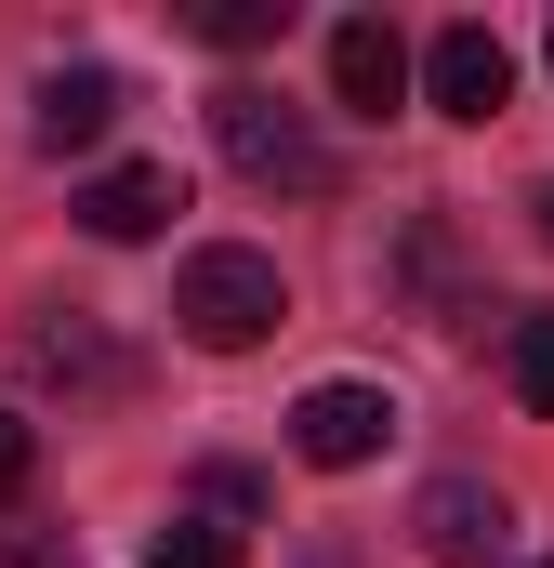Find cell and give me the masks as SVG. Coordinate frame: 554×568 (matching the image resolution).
Instances as JSON below:
<instances>
[{
  "label": "cell",
  "mask_w": 554,
  "mask_h": 568,
  "mask_svg": "<svg viewBox=\"0 0 554 568\" xmlns=\"http://www.w3.org/2000/svg\"><path fill=\"white\" fill-rule=\"evenodd\" d=\"M212 145H225L238 185H277V199H330L343 185V145L317 133L290 93H265V80H225L212 93Z\"/></svg>",
  "instance_id": "1"
},
{
  "label": "cell",
  "mask_w": 554,
  "mask_h": 568,
  "mask_svg": "<svg viewBox=\"0 0 554 568\" xmlns=\"http://www.w3.org/2000/svg\"><path fill=\"white\" fill-rule=\"evenodd\" d=\"M277 317H290L277 252H252V239H212V252H185V278H172V331H185L198 357H252Z\"/></svg>",
  "instance_id": "2"
},
{
  "label": "cell",
  "mask_w": 554,
  "mask_h": 568,
  "mask_svg": "<svg viewBox=\"0 0 554 568\" xmlns=\"http://www.w3.org/2000/svg\"><path fill=\"white\" fill-rule=\"evenodd\" d=\"M410 542L435 568H502L515 556V503L475 476V463H449V476H422V503H410Z\"/></svg>",
  "instance_id": "3"
},
{
  "label": "cell",
  "mask_w": 554,
  "mask_h": 568,
  "mask_svg": "<svg viewBox=\"0 0 554 568\" xmlns=\"http://www.w3.org/2000/svg\"><path fill=\"white\" fill-rule=\"evenodd\" d=\"M422 106L489 133V120L515 106V53H502V27H475V13H462V27H435V40H422Z\"/></svg>",
  "instance_id": "4"
},
{
  "label": "cell",
  "mask_w": 554,
  "mask_h": 568,
  "mask_svg": "<svg viewBox=\"0 0 554 568\" xmlns=\"http://www.w3.org/2000/svg\"><path fill=\"white\" fill-rule=\"evenodd\" d=\"M290 449H304L317 476H357V463L397 449V397H383V384H317V397L290 410Z\"/></svg>",
  "instance_id": "5"
},
{
  "label": "cell",
  "mask_w": 554,
  "mask_h": 568,
  "mask_svg": "<svg viewBox=\"0 0 554 568\" xmlns=\"http://www.w3.org/2000/svg\"><path fill=\"white\" fill-rule=\"evenodd\" d=\"M120 106H133V80L80 53V67H53V80H40V106H27V133L53 145V159H80V145H106V133H120Z\"/></svg>",
  "instance_id": "6"
},
{
  "label": "cell",
  "mask_w": 554,
  "mask_h": 568,
  "mask_svg": "<svg viewBox=\"0 0 554 568\" xmlns=\"http://www.w3.org/2000/svg\"><path fill=\"white\" fill-rule=\"evenodd\" d=\"M172 212H185V172H172V159H106V172L80 185V225H93V239H120V252L158 239Z\"/></svg>",
  "instance_id": "7"
},
{
  "label": "cell",
  "mask_w": 554,
  "mask_h": 568,
  "mask_svg": "<svg viewBox=\"0 0 554 568\" xmlns=\"http://www.w3.org/2000/svg\"><path fill=\"white\" fill-rule=\"evenodd\" d=\"M330 93H343L357 120H397V106H410V40H397L383 13H343V27H330Z\"/></svg>",
  "instance_id": "8"
},
{
  "label": "cell",
  "mask_w": 554,
  "mask_h": 568,
  "mask_svg": "<svg viewBox=\"0 0 554 568\" xmlns=\"http://www.w3.org/2000/svg\"><path fill=\"white\" fill-rule=\"evenodd\" d=\"M13 371H27V384H66V397H120V384H133V357H120L93 317H40V331L13 344Z\"/></svg>",
  "instance_id": "9"
},
{
  "label": "cell",
  "mask_w": 554,
  "mask_h": 568,
  "mask_svg": "<svg viewBox=\"0 0 554 568\" xmlns=\"http://www.w3.org/2000/svg\"><path fill=\"white\" fill-rule=\"evenodd\" d=\"M238 542H252V529H225V516H172V529L145 542V568H238Z\"/></svg>",
  "instance_id": "10"
},
{
  "label": "cell",
  "mask_w": 554,
  "mask_h": 568,
  "mask_svg": "<svg viewBox=\"0 0 554 568\" xmlns=\"http://www.w3.org/2000/svg\"><path fill=\"white\" fill-rule=\"evenodd\" d=\"M502 384H515V410H554V317L502 331Z\"/></svg>",
  "instance_id": "11"
},
{
  "label": "cell",
  "mask_w": 554,
  "mask_h": 568,
  "mask_svg": "<svg viewBox=\"0 0 554 568\" xmlns=\"http://www.w3.org/2000/svg\"><path fill=\"white\" fill-rule=\"evenodd\" d=\"M198 40H212V53H265V40H290V0H212Z\"/></svg>",
  "instance_id": "12"
},
{
  "label": "cell",
  "mask_w": 554,
  "mask_h": 568,
  "mask_svg": "<svg viewBox=\"0 0 554 568\" xmlns=\"http://www.w3.org/2000/svg\"><path fill=\"white\" fill-rule=\"evenodd\" d=\"M198 516H225V529L265 516V476H252V463H198Z\"/></svg>",
  "instance_id": "13"
},
{
  "label": "cell",
  "mask_w": 554,
  "mask_h": 568,
  "mask_svg": "<svg viewBox=\"0 0 554 568\" xmlns=\"http://www.w3.org/2000/svg\"><path fill=\"white\" fill-rule=\"evenodd\" d=\"M0 568H80L66 529H0Z\"/></svg>",
  "instance_id": "14"
},
{
  "label": "cell",
  "mask_w": 554,
  "mask_h": 568,
  "mask_svg": "<svg viewBox=\"0 0 554 568\" xmlns=\"http://www.w3.org/2000/svg\"><path fill=\"white\" fill-rule=\"evenodd\" d=\"M27 463H40V436H27V410H0V489H27Z\"/></svg>",
  "instance_id": "15"
},
{
  "label": "cell",
  "mask_w": 554,
  "mask_h": 568,
  "mask_svg": "<svg viewBox=\"0 0 554 568\" xmlns=\"http://www.w3.org/2000/svg\"><path fill=\"white\" fill-rule=\"evenodd\" d=\"M542 239H554V185H542Z\"/></svg>",
  "instance_id": "16"
},
{
  "label": "cell",
  "mask_w": 554,
  "mask_h": 568,
  "mask_svg": "<svg viewBox=\"0 0 554 568\" xmlns=\"http://www.w3.org/2000/svg\"><path fill=\"white\" fill-rule=\"evenodd\" d=\"M542 53H554V40H542Z\"/></svg>",
  "instance_id": "17"
}]
</instances>
